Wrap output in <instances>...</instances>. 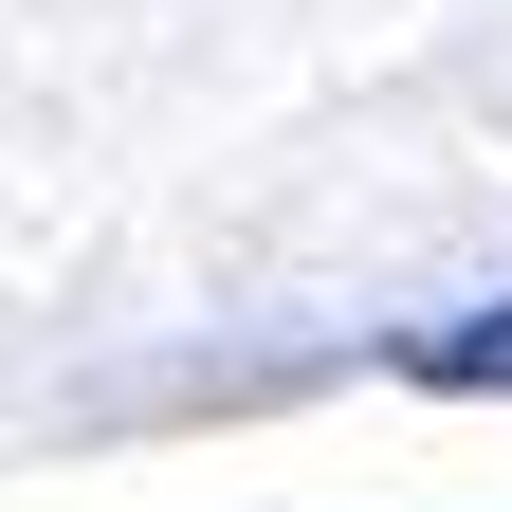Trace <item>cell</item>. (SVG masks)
<instances>
[{
    "mask_svg": "<svg viewBox=\"0 0 512 512\" xmlns=\"http://www.w3.org/2000/svg\"><path fill=\"white\" fill-rule=\"evenodd\" d=\"M384 366H403V384H439V403H476V384H512V311H458V330H403Z\"/></svg>",
    "mask_w": 512,
    "mask_h": 512,
    "instance_id": "obj_1",
    "label": "cell"
}]
</instances>
